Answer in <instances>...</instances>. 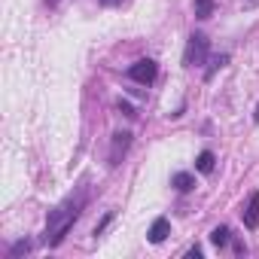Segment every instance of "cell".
Wrapping results in <instances>:
<instances>
[{
  "mask_svg": "<svg viewBox=\"0 0 259 259\" xmlns=\"http://www.w3.org/2000/svg\"><path fill=\"white\" fill-rule=\"evenodd\" d=\"M34 250V241L31 238H22V241H16L13 247H10V259H19V256H28Z\"/></svg>",
  "mask_w": 259,
  "mask_h": 259,
  "instance_id": "cell-8",
  "label": "cell"
},
{
  "mask_svg": "<svg viewBox=\"0 0 259 259\" xmlns=\"http://www.w3.org/2000/svg\"><path fill=\"white\" fill-rule=\"evenodd\" d=\"M213 16V0H195V19H210Z\"/></svg>",
  "mask_w": 259,
  "mask_h": 259,
  "instance_id": "cell-11",
  "label": "cell"
},
{
  "mask_svg": "<svg viewBox=\"0 0 259 259\" xmlns=\"http://www.w3.org/2000/svg\"><path fill=\"white\" fill-rule=\"evenodd\" d=\"M156 73H159V67H156L153 58H141V61H135L132 67H128V76H132L135 82H141V85H150L156 79Z\"/></svg>",
  "mask_w": 259,
  "mask_h": 259,
  "instance_id": "cell-3",
  "label": "cell"
},
{
  "mask_svg": "<svg viewBox=\"0 0 259 259\" xmlns=\"http://www.w3.org/2000/svg\"><path fill=\"white\" fill-rule=\"evenodd\" d=\"M207 49H210V40H207L201 31L189 34V40H186V52H183V64H186V67H198V64H204Z\"/></svg>",
  "mask_w": 259,
  "mask_h": 259,
  "instance_id": "cell-2",
  "label": "cell"
},
{
  "mask_svg": "<svg viewBox=\"0 0 259 259\" xmlns=\"http://www.w3.org/2000/svg\"><path fill=\"white\" fill-rule=\"evenodd\" d=\"M104 4H116V0H104Z\"/></svg>",
  "mask_w": 259,
  "mask_h": 259,
  "instance_id": "cell-16",
  "label": "cell"
},
{
  "mask_svg": "<svg viewBox=\"0 0 259 259\" xmlns=\"http://www.w3.org/2000/svg\"><path fill=\"white\" fill-rule=\"evenodd\" d=\"M241 217H244V226H247V229H259V192H250V198H247Z\"/></svg>",
  "mask_w": 259,
  "mask_h": 259,
  "instance_id": "cell-5",
  "label": "cell"
},
{
  "mask_svg": "<svg viewBox=\"0 0 259 259\" xmlns=\"http://www.w3.org/2000/svg\"><path fill=\"white\" fill-rule=\"evenodd\" d=\"M195 171H201V174H210V171H213V153H210V150L198 153V159H195Z\"/></svg>",
  "mask_w": 259,
  "mask_h": 259,
  "instance_id": "cell-9",
  "label": "cell"
},
{
  "mask_svg": "<svg viewBox=\"0 0 259 259\" xmlns=\"http://www.w3.org/2000/svg\"><path fill=\"white\" fill-rule=\"evenodd\" d=\"M226 64H229V55H217V58H213V64H210V70H207V79L217 73V67H226Z\"/></svg>",
  "mask_w": 259,
  "mask_h": 259,
  "instance_id": "cell-12",
  "label": "cell"
},
{
  "mask_svg": "<svg viewBox=\"0 0 259 259\" xmlns=\"http://www.w3.org/2000/svg\"><path fill=\"white\" fill-rule=\"evenodd\" d=\"M253 119H256V122H259V107H256V113H253Z\"/></svg>",
  "mask_w": 259,
  "mask_h": 259,
  "instance_id": "cell-15",
  "label": "cell"
},
{
  "mask_svg": "<svg viewBox=\"0 0 259 259\" xmlns=\"http://www.w3.org/2000/svg\"><path fill=\"white\" fill-rule=\"evenodd\" d=\"M168 235H171V223H168L165 217H159V220H156V223L150 226V232H147V238H150L153 244H162V241H165Z\"/></svg>",
  "mask_w": 259,
  "mask_h": 259,
  "instance_id": "cell-6",
  "label": "cell"
},
{
  "mask_svg": "<svg viewBox=\"0 0 259 259\" xmlns=\"http://www.w3.org/2000/svg\"><path fill=\"white\" fill-rule=\"evenodd\" d=\"M82 207H85V189H76V195H67V198L49 213V220H46V232H43V241H46L49 247H58V244L67 238V232L73 229V223L79 220Z\"/></svg>",
  "mask_w": 259,
  "mask_h": 259,
  "instance_id": "cell-1",
  "label": "cell"
},
{
  "mask_svg": "<svg viewBox=\"0 0 259 259\" xmlns=\"http://www.w3.org/2000/svg\"><path fill=\"white\" fill-rule=\"evenodd\" d=\"M186 259H201V247H189L186 250Z\"/></svg>",
  "mask_w": 259,
  "mask_h": 259,
  "instance_id": "cell-14",
  "label": "cell"
},
{
  "mask_svg": "<svg viewBox=\"0 0 259 259\" xmlns=\"http://www.w3.org/2000/svg\"><path fill=\"white\" fill-rule=\"evenodd\" d=\"M110 220H113V213H107V217H104V220H101V223L95 226V238H98V235H101V232L107 229V223H110Z\"/></svg>",
  "mask_w": 259,
  "mask_h": 259,
  "instance_id": "cell-13",
  "label": "cell"
},
{
  "mask_svg": "<svg viewBox=\"0 0 259 259\" xmlns=\"http://www.w3.org/2000/svg\"><path fill=\"white\" fill-rule=\"evenodd\" d=\"M132 147V132H116L113 135V144H110V165H119L122 156Z\"/></svg>",
  "mask_w": 259,
  "mask_h": 259,
  "instance_id": "cell-4",
  "label": "cell"
},
{
  "mask_svg": "<svg viewBox=\"0 0 259 259\" xmlns=\"http://www.w3.org/2000/svg\"><path fill=\"white\" fill-rule=\"evenodd\" d=\"M229 238H232L229 226H217V229L210 232V244H213V247H226V244H229Z\"/></svg>",
  "mask_w": 259,
  "mask_h": 259,
  "instance_id": "cell-10",
  "label": "cell"
},
{
  "mask_svg": "<svg viewBox=\"0 0 259 259\" xmlns=\"http://www.w3.org/2000/svg\"><path fill=\"white\" fill-rule=\"evenodd\" d=\"M171 186L180 189V192H189V189H195V177H192L189 171H177V174L171 177Z\"/></svg>",
  "mask_w": 259,
  "mask_h": 259,
  "instance_id": "cell-7",
  "label": "cell"
}]
</instances>
